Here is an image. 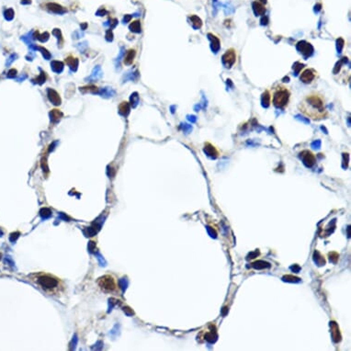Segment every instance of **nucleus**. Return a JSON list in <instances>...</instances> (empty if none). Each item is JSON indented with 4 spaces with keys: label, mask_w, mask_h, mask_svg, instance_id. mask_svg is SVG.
<instances>
[{
    "label": "nucleus",
    "mask_w": 351,
    "mask_h": 351,
    "mask_svg": "<svg viewBox=\"0 0 351 351\" xmlns=\"http://www.w3.org/2000/svg\"><path fill=\"white\" fill-rule=\"evenodd\" d=\"M299 111L313 121H321L327 117L328 110L324 95L312 91L305 95L298 105Z\"/></svg>",
    "instance_id": "nucleus-1"
},
{
    "label": "nucleus",
    "mask_w": 351,
    "mask_h": 351,
    "mask_svg": "<svg viewBox=\"0 0 351 351\" xmlns=\"http://www.w3.org/2000/svg\"><path fill=\"white\" fill-rule=\"evenodd\" d=\"M29 280L48 295H59L65 290L63 283L59 278L46 272L31 275Z\"/></svg>",
    "instance_id": "nucleus-2"
},
{
    "label": "nucleus",
    "mask_w": 351,
    "mask_h": 351,
    "mask_svg": "<svg viewBox=\"0 0 351 351\" xmlns=\"http://www.w3.org/2000/svg\"><path fill=\"white\" fill-rule=\"evenodd\" d=\"M271 103L278 108H285L289 105L291 99V91L284 84H277L271 88Z\"/></svg>",
    "instance_id": "nucleus-3"
},
{
    "label": "nucleus",
    "mask_w": 351,
    "mask_h": 351,
    "mask_svg": "<svg viewBox=\"0 0 351 351\" xmlns=\"http://www.w3.org/2000/svg\"><path fill=\"white\" fill-rule=\"evenodd\" d=\"M97 284L99 288L105 293H113L118 291V283L116 279L111 275H104L98 279Z\"/></svg>",
    "instance_id": "nucleus-4"
},
{
    "label": "nucleus",
    "mask_w": 351,
    "mask_h": 351,
    "mask_svg": "<svg viewBox=\"0 0 351 351\" xmlns=\"http://www.w3.org/2000/svg\"><path fill=\"white\" fill-rule=\"evenodd\" d=\"M222 63L226 68H231L236 61V52L233 48L228 49L225 53L222 55Z\"/></svg>",
    "instance_id": "nucleus-5"
},
{
    "label": "nucleus",
    "mask_w": 351,
    "mask_h": 351,
    "mask_svg": "<svg viewBox=\"0 0 351 351\" xmlns=\"http://www.w3.org/2000/svg\"><path fill=\"white\" fill-rule=\"evenodd\" d=\"M317 72L313 68H306L301 73L300 80L304 84H311L316 78Z\"/></svg>",
    "instance_id": "nucleus-6"
},
{
    "label": "nucleus",
    "mask_w": 351,
    "mask_h": 351,
    "mask_svg": "<svg viewBox=\"0 0 351 351\" xmlns=\"http://www.w3.org/2000/svg\"><path fill=\"white\" fill-rule=\"evenodd\" d=\"M300 158L307 167H312L315 164V156L311 151L304 150L300 153Z\"/></svg>",
    "instance_id": "nucleus-7"
},
{
    "label": "nucleus",
    "mask_w": 351,
    "mask_h": 351,
    "mask_svg": "<svg viewBox=\"0 0 351 351\" xmlns=\"http://www.w3.org/2000/svg\"><path fill=\"white\" fill-rule=\"evenodd\" d=\"M298 50L305 56H309L313 53V47L310 43H307L305 41H300L298 43Z\"/></svg>",
    "instance_id": "nucleus-8"
},
{
    "label": "nucleus",
    "mask_w": 351,
    "mask_h": 351,
    "mask_svg": "<svg viewBox=\"0 0 351 351\" xmlns=\"http://www.w3.org/2000/svg\"><path fill=\"white\" fill-rule=\"evenodd\" d=\"M203 151H204V153H205L207 155L210 156V157H212V158H216V157H218V155H219L218 150L212 145V143H210V142H205Z\"/></svg>",
    "instance_id": "nucleus-9"
},
{
    "label": "nucleus",
    "mask_w": 351,
    "mask_h": 351,
    "mask_svg": "<svg viewBox=\"0 0 351 351\" xmlns=\"http://www.w3.org/2000/svg\"><path fill=\"white\" fill-rule=\"evenodd\" d=\"M47 95H48V99H49V100L53 104H54V105H60L61 104V98H60L59 94L55 90L49 88L47 90Z\"/></svg>",
    "instance_id": "nucleus-10"
},
{
    "label": "nucleus",
    "mask_w": 351,
    "mask_h": 351,
    "mask_svg": "<svg viewBox=\"0 0 351 351\" xmlns=\"http://www.w3.org/2000/svg\"><path fill=\"white\" fill-rule=\"evenodd\" d=\"M253 10L257 16H263L266 13V8H265L264 4H262L258 1H255L253 3Z\"/></svg>",
    "instance_id": "nucleus-11"
},
{
    "label": "nucleus",
    "mask_w": 351,
    "mask_h": 351,
    "mask_svg": "<svg viewBox=\"0 0 351 351\" xmlns=\"http://www.w3.org/2000/svg\"><path fill=\"white\" fill-rule=\"evenodd\" d=\"M331 330H332L331 333H332V337H333L334 341L338 342L341 338V336H340V333H339V328L334 322L331 323Z\"/></svg>",
    "instance_id": "nucleus-12"
},
{
    "label": "nucleus",
    "mask_w": 351,
    "mask_h": 351,
    "mask_svg": "<svg viewBox=\"0 0 351 351\" xmlns=\"http://www.w3.org/2000/svg\"><path fill=\"white\" fill-rule=\"evenodd\" d=\"M261 102H262V106L265 107V108H267L270 106L271 104V96H270V91L268 89L265 90L262 94V98H261Z\"/></svg>",
    "instance_id": "nucleus-13"
},
{
    "label": "nucleus",
    "mask_w": 351,
    "mask_h": 351,
    "mask_svg": "<svg viewBox=\"0 0 351 351\" xmlns=\"http://www.w3.org/2000/svg\"><path fill=\"white\" fill-rule=\"evenodd\" d=\"M135 54H136V53H135L134 50H130V51L127 52V53H126V55L124 57V63H125V65H127V66L132 65L133 60H134Z\"/></svg>",
    "instance_id": "nucleus-14"
},
{
    "label": "nucleus",
    "mask_w": 351,
    "mask_h": 351,
    "mask_svg": "<svg viewBox=\"0 0 351 351\" xmlns=\"http://www.w3.org/2000/svg\"><path fill=\"white\" fill-rule=\"evenodd\" d=\"M47 8H49L52 12H54V13H63L66 11V9H63V7H61L60 5L55 4V3H49L47 5Z\"/></svg>",
    "instance_id": "nucleus-15"
},
{
    "label": "nucleus",
    "mask_w": 351,
    "mask_h": 351,
    "mask_svg": "<svg viewBox=\"0 0 351 351\" xmlns=\"http://www.w3.org/2000/svg\"><path fill=\"white\" fill-rule=\"evenodd\" d=\"M208 36H209L210 40L212 41V49L214 52L218 51L219 48H220V41H219V39L216 36H214V35H212L211 33H209Z\"/></svg>",
    "instance_id": "nucleus-16"
},
{
    "label": "nucleus",
    "mask_w": 351,
    "mask_h": 351,
    "mask_svg": "<svg viewBox=\"0 0 351 351\" xmlns=\"http://www.w3.org/2000/svg\"><path fill=\"white\" fill-rule=\"evenodd\" d=\"M120 113L123 116H127L130 112V104L128 102H122L119 107Z\"/></svg>",
    "instance_id": "nucleus-17"
},
{
    "label": "nucleus",
    "mask_w": 351,
    "mask_h": 351,
    "mask_svg": "<svg viewBox=\"0 0 351 351\" xmlns=\"http://www.w3.org/2000/svg\"><path fill=\"white\" fill-rule=\"evenodd\" d=\"M66 63L69 66V67L71 68V70L73 71H75L77 69V66H78V61L76 58H74V57H71L69 56L68 58H66Z\"/></svg>",
    "instance_id": "nucleus-18"
},
{
    "label": "nucleus",
    "mask_w": 351,
    "mask_h": 351,
    "mask_svg": "<svg viewBox=\"0 0 351 351\" xmlns=\"http://www.w3.org/2000/svg\"><path fill=\"white\" fill-rule=\"evenodd\" d=\"M51 66H52L53 70L56 73H61L63 69V63L62 62H59V61H53Z\"/></svg>",
    "instance_id": "nucleus-19"
},
{
    "label": "nucleus",
    "mask_w": 351,
    "mask_h": 351,
    "mask_svg": "<svg viewBox=\"0 0 351 351\" xmlns=\"http://www.w3.org/2000/svg\"><path fill=\"white\" fill-rule=\"evenodd\" d=\"M50 116H51V120L53 121H57L63 117V113L59 109H53L50 113Z\"/></svg>",
    "instance_id": "nucleus-20"
},
{
    "label": "nucleus",
    "mask_w": 351,
    "mask_h": 351,
    "mask_svg": "<svg viewBox=\"0 0 351 351\" xmlns=\"http://www.w3.org/2000/svg\"><path fill=\"white\" fill-rule=\"evenodd\" d=\"M190 21H191V24H192V26L194 28H196V29L200 28L201 25H202L201 20L199 17H197V16H191V17H190Z\"/></svg>",
    "instance_id": "nucleus-21"
},
{
    "label": "nucleus",
    "mask_w": 351,
    "mask_h": 351,
    "mask_svg": "<svg viewBox=\"0 0 351 351\" xmlns=\"http://www.w3.org/2000/svg\"><path fill=\"white\" fill-rule=\"evenodd\" d=\"M80 91L83 93H99V88L95 86H87L84 87H80Z\"/></svg>",
    "instance_id": "nucleus-22"
},
{
    "label": "nucleus",
    "mask_w": 351,
    "mask_h": 351,
    "mask_svg": "<svg viewBox=\"0 0 351 351\" xmlns=\"http://www.w3.org/2000/svg\"><path fill=\"white\" fill-rule=\"evenodd\" d=\"M253 267L255 268H257V269H262V268H265V267H269L270 265L268 263L265 262V261L259 260V261H257V262L253 263Z\"/></svg>",
    "instance_id": "nucleus-23"
},
{
    "label": "nucleus",
    "mask_w": 351,
    "mask_h": 351,
    "mask_svg": "<svg viewBox=\"0 0 351 351\" xmlns=\"http://www.w3.org/2000/svg\"><path fill=\"white\" fill-rule=\"evenodd\" d=\"M130 29L133 32H140L141 31V24H140V21L136 20V21H133L131 25H130Z\"/></svg>",
    "instance_id": "nucleus-24"
},
{
    "label": "nucleus",
    "mask_w": 351,
    "mask_h": 351,
    "mask_svg": "<svg viewBox=\"0 0 351 351\" xmlns=\"http://www.w3.org/2000/svg\"><path fill=\"white\" fill-rule=\"evenodd\" d=\"M36 35H37V37L35 38V39H38V40H40L41 41H46L48 39H49V33H47V32H45V33H43V34H41V35H39V32L37 31V32L35 33Z\"/></svg>",
    "instance_id": "nucleus-25"
},
{
    "label": "nucleus",
    "mask_w": 351,
    "mask_h": 351,
    "mask_svg": "<svg viewBox=\"0 0 351 351\" xmlns=\"http://www.w3.org/2000/svg\"><path fill=\"white\" fill-rule=\"evenodd\" d=\"M283 280L284 281H290V282H297V281H299L300 280V279L299 278H295V277H293V276H285V277H283Z\"/></svg>",
    "instance_id": "nucleus-26"
},
{
    "label": "nucleus",
    "mask_w": 351,
    "mask_h": 351,
    "mask_svg": "<svg viewBox=\"0 0 351 351\" xmlns=\"http://www.w3.org/2000/svg\"><path fill=\"white\" fill-rule=\"evenodd\" d=\"M38 49H40V50L41 51V53H42L44 58H46V59H50L51 54H50L49 53H48V51H47L46 49H44V48H42V47H38Z\"/></svg>",
    "instance_id": "nucleus-27"
},
{
    "label": "nucleus",
    "mask_w": 351,
    "mask_h": 351,
    "mask_svg": "<svg viewBox=\"0 0 351 351\" xmlns=\"http://www.w3.org/2000/svg\"><path fill=\"white\" fill-rule=\"evenodd\" d=\"M45 79H46L45 73H41V75L37 77V79H36L37 81H36V82H37V83H39V84H42L43 82H45Z\"/></svg>",
    "instance_id": "nucleus-28"
},
{
    "label": "nucleus",
    "mask_w": 351,
    "mask_h": 351,
    "mask_svg": "<svg viewBox=\"0 0 351 351\" xmlns=\"http://www.w3.org/2000/svg\"><path fill=\"white\" fill-rule=\"evenodd\" d=\"M330 260L334 263H337V261L338 260V255L337 253H331L330 255Z\"/></svg>",
    "instance_id": "nucleus-29"
},
{
    "label": "nucleus",
    "mask_w": 351,
    "mask_h": 351,
    "mask_svg": "<svg viewBox=\"0 0 351 351\" xmlns=\"http://www.w3.org/2000/svg\"><path fill=\"white\" fill-rule=\"evenodd\" d=\"M13 10L12 9H8L6 13H5V16H6V19L7 20H12L13 19Z\"/></svg>",
    "instance_id": "nucleus-30"
},
{
    "label": "nucleus",
    "mask_w": 351,
    "mask_h": 351,
    "mask_svg": "<svg viewBox=\"0 0 351 351\" xmlns=\"http://www.w3.org/2000/svg\"><path fill=\"white\" fill-rule=\"evenodd\" d=\"M106 39H107V41H112V39H113V34H112V31H111V30H108V31H107V34H106Z\"/></svg>",
    "instance_id": "nucleus-31"
},
{
    "label": "nucleus",
    "mask_w": 351,
    "mask_h": 351,
    "mask_svg": "<svg viewBox=\"0 0 351 351\" xmlns=\"http://www.w3.org/2000/svg\"><path fill=\"white\" fill-rule=\"evenodd\" d=\"M131 20V16H128V17H126V18H124V22H127V21H129Z\"/></svg>",
    "instance_id": "nucleus-32"
},
{
    "label": "nucleus",
    "mask_w": 351,
    "mask_h": 351,
    "mask_svg": "<svg viewBox=\"0 0 351 351\" xmlns=\"http://www.w3.org/2000/svg\"><path fill=\"white\" fill-rule=\"evenodd\" d=\"M257 1H258V2H260L262 4H266L267 3V0H257Z\"/></svg>",
    "instance_id": "nucleus-33"
}]
</instances>
